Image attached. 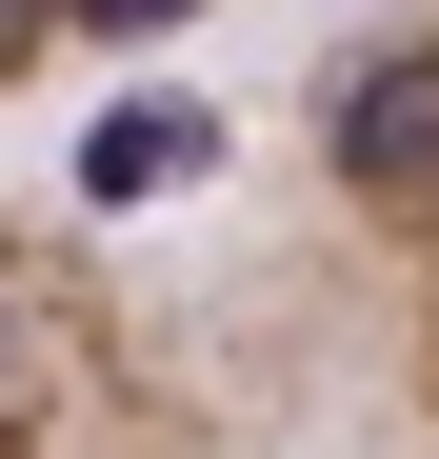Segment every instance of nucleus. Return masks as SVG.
I'll return each mask as SVG.
<instances>
[{
  "label": "nucleus",
  "mask_w": 439,
  "mask_h": 459,
  "mask_svg": "<svg viewBox=\"0 0 439 459\" xmlns=\"http://www.w3.org/2000/svg\"><path fill=\"white\" fill-rule=\"evenodd\" d=\"M220 340H240V400L320 379L380 459H439V0H380L359 40H320L300 220L220 299Z\"/></svg>",
  "instance_id": "obj_1"
},
{
  "label": "nucleus",
  "mask_w": 439,
  "mask_h": 459,
  "mask_svg": "<svg viewBox=\"0 0 439 459\" xmlns=\"http://www.w3.org/2000/svg\"><path fill=\"white\" fill-rule=\"evenodd\" d=\"M220 439H240L220 299H160L81 220L0 200V459H220Z\"/></svg>",
  "instance_id": "obj_2"
},
{
  "label": "nucleus",
  "mask_w": 439,
  "mask_h": 459,
  "mask_svg": "<svg viewBox=\"0 0 439 459\" xmlns=\"http://www.w3.org/2000/svg\"><path fill=\"white\" fill-rule=\"evenodd\" d=\"M200 0H0V100H40V81H81V60H140V40H180Z\"/></svg>",
  "instance_id": "obj_3"
}]
</instances>
